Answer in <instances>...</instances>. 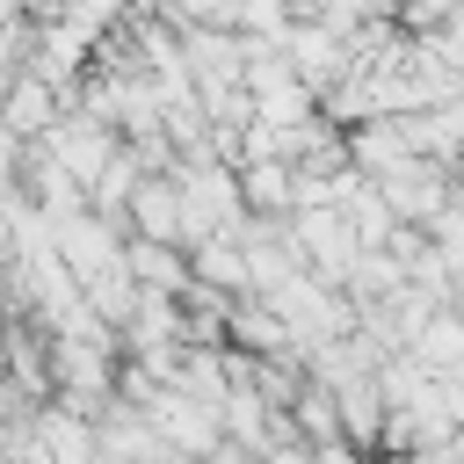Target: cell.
Masks as SVG:
<instances>
[{
    "instance_id": "52a82bcc",
    "label": "cell",
    "mask_w": 464,
    "mask_h": 464,
    "mask_svg": "<svg viewBox=\"0 0 464 464\" xmlns=\"http://www.w3.org/2000/svg\"><path fill=\"white\" fill-rule=\"evenodd\" d=\"M392 22H399V29H413V36L464 29V0H392Z\"/></svg>"
},
{
    "instance_id": "ba28073f",
    "label": "cell",
    "mask_w": 464,
    "mask_h": 464,
    "mask_svg": "<svg viewBox=\"0 0 464 464\" xmlns=\"http://www.w3.org/2000/svg\"><path fill=\"white\" fill-rule=\"evenodd\" d=\"M384 7H392V0H384Z\"/></svg>"
},
{
    "instance_id": "6da1fadb",
    "label": "cell",
    "mask_w": 464,
    "mask_h": 464,
    "mask_svg": "<svg viewBox=\"0 0 464 464\" xmlns=\"http://www.w3.org/2000/svg\"><path fill=\"white\" fill-rule=\"evenodd\" d=\"M174 196H181V246L203 239V232H232L239 225V181L225 160H174Z\"/></svg>"
},
{
    "instance_id": "7a4b0ae2",
    "label": "cell",
    "mask_w": 464,
    "mask_h": 464,
    "mask_svg": "<svg viewBox=\"0 0 464 464\" xmlns=\"http://www.w3.org/2000/svg\"><path fill=\"white\" fill-rule=\"evenodd\" d=\"M138 413H145V420L167 435V450H174V457H210V450H218V435H225V428H218V413H210L203 399L174 392V384H160V392H152Z\"/></svg>"
},
{
    "instance_id": "3957f363",
    "label": "cell",
    "mask_w": 464,
    "mask_h": 464,
    "mask_svg": "<svg viewBox=\"0 0 464 464\" xmlns=\"http://www.w3.org/2000/svg\"><path fill=\"white\" fill-rule=\"evenodd\" d=\"M123 232H145V239H174L181 246V196H174V174L167 167H145L123 196Z\"/></svg>"
},
{
    "instance_id": "277c9868",
    "label": "cell",
    "mask_w": 464,
    "mask_h": 464,
    "mask_svg": "<svg viewBox=\"0 0 464 464\" xmlns=\"http://www.w3.org/2000/svg\"><path fill=\"white\" fill-rule=\"evenodd\" d=\"M123 268L138 290H174L188 276V254L174 239H145V232H123Z\"/></svg>"
},
{
    "instance_id": "8992f818",
    "label": "cell",
    "mask_w": 464,
    "mask_h": 464,
    "mask_svg": "<svg viewBox=\"0 0 464 464\" xmlns=\"http://www.w3.org/2000/svg\"><path fill=\"white\" fill-rule=\"evenodd\" d=\"M232 181H239V203H246V210H261V218L290 210V167H283V160H239Z\"/></svg>"
},
{
    "instance_id": "5b68a950",
    "label": "cell",
    "mask_w": 464,
    "mask_h": 464,
    "mask_svg": "<svg viewBox=\"0 0 464 464\" xmlns=\"http://www.w3.org/2000/svg\"><path fill=\"white\" fill-rule=\"evenodd\" d=\"M58 116V94H51V80H36L29 65L7 80V94H0V130H14V138H36L44 123Z\"/></svg>"
}]
</instances>
